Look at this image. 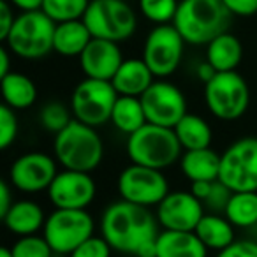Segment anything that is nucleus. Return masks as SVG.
Listing matches in <instances>:
<instances>
[{
  "label": "nucleus",
  "mask_w": 257,
  "mask_h": 257,
  "mask_svg": "<svg viewBox=\"0 0 257 257\" xmlns=\"http://www.w3.org/2000/svg\"><path fill=\"white\" fill-rule=\"evenodd\" d=\"M159 220L150 208L114 201L100 217V236L111 248L134 257H157Z\"/></svg>",
  "instance_id": "obj_1"
},
{
  "label": "nucleus",
  "mask_w": 257,
  "mask_h": 257,
  "mask_svg": "<svg viewBox=\"0 0 257 257\" xmlns=\"http://www.w3.org/2000/svg\"><path fill=\"white\" fill-rule=\"evenodd\" d=\"M231 16L222 0H182L173 25L187 44L206 46L217 36L227 32Z\"/></svg>",
  "instance_id": "obj_2"
},
{
  "label": "nucleus",
  "mask_w": 257,
  "mask_h": 257,
  "mask_svg": "<svg viewBox=\"0 0 257 257\" xmlns=\"http://www.w3.org/2000/svg\"><path fill=\"white\" fill-rule=\"evenodd\" d=\"M53 157L64 169L92 173L104 159V141L95 127L72 120L55 134Z\"/></svg>",
  "instance_id": "obj_3"
},
{
  "label": "nucleus",
  "mask_w": 257,
  "mask_h": 257,
  "mask_svg": "<svg viewBox=\"0 0 257 257\" xmlns=\"http://www.w3.org/2000/svg\"><path fill=\"white\" fill-rule=\"evenodd\" d=\"M125 152L133 164L161 171L180 162L183 155V148L176 138L175 128L155 123H145L136 133L127 136Z\"/></svg>",
  "instance_id": "obj_4"
},
{
  "label": "nucleus",
  "mask_w": 257,
  "mask_h": 257,
  "mask_svg": "<svg viewBox=\"0 0 257 257\" xmlns=\"http://www.w3.org/2000/svg\"><path fill=\"white\" fill-rule=\"evenodd\" d=\"M57 23L43 11H27L16 16L4 44L15 57L23 60H39L53 51Z\"/></svg>",
  "instance_id": "obj_5"
},
{
  "label": "nucleus",
  "mask_w": 257,
  "mask_h": 257,
  "mask_svg": "<svg viewBox=\"0 0 257 257\" xmlns=\"http://www.w3.org/2000/svg\"><path fill=\"white\" fill-rule=\"evenodd\" d=\"M206 109L220 121H236L250 106V88L239 72H217L204 85Z\"/></svg>",
  "instance_id": "obj_6"
},
{
  "label": "nucleus",
  "mask_w": 257,
  "mask_h": 257,
  "mask_svg": "<svg viewBox=\"0 0 257 257\" xmlns=\"http://www.w3.org/2000/svg\"><path fill=\"white\" fill-rule=\"evenodd\" d=\"M83 22L93 37L114 43L133 37L138 27L136 13L125 0H90Z\"/></svg>",
  "instance_id": "obj_7"
},
{
  "label": "nucleus",
  "mask_w": 257,
  "mask_h": 257,
  "mask_svg": "<svg viewBox=\"0 0 257 257\" xmlns=\"http://www.w3.org/2000/svg\"><path fill=\"white\" fill-rule=\"evenodd\" d=\"M95 222L86 210H67L55 208L46 217L43 236L55 253L69 255L83 241L93 236Z\"/></svg>",
  "instance_id": "obj_8"
},
{
  "label": "nucleus",
  "mask_w": 257,
  "mask_h": 257,
  "mask_svg": "<svg viewBox=\"0 0 257 257\" xmlns=\"http://www.w3.org/2000/svg\"><path fill=\"white\" fill-rule=\"evenodd\" d=\"M116 99L118 93L111 81L85 78L72 90V116L90 127H102L104 123L111 121V113Z\"/></svg>",
  "instance_id": "obj_9"
},
{
  "label": "nucleus",
  "mask_w": 257,
  "mask_h": 257,
  "mask_svg": "<svg viewBox=\"0 0 257 257\" xmlns=\"http://www.w3.org/2000/svg\"><path fill=\"white\" fill-rule=\"evenodd\" d=\"M218 180L232 192L257 190V138H239L225 148Z\"/></svg>",
  "instance_id": "obj_10"
},
{
  "label": "nucleus",
  "mask_w": 257,
  "mask_h": 257,
  "mask_svg": "<svg viewBox=\"0 0 257 257\" xmlns=\"http://www.w3.org/2000/svg\"><path fill=\"white\" fill-rule=\"evenodd\" d=\"M116 189L120 199L145 208L157 206L171 192L164 171L133 164V162L120 171L116 180Z\"/></svg>",
  "instance_id": "obj_11"
},
{
  "label": "nucleus",
  "mask_w": 257,
  "mask_h": 257,
  "mask_svg": "<svg viewBox=\"0 0 257 257\" xmlns=\"http://www.w3.org/2000/svg\"><path fill=\"white\" fill-rule=\"evenodd\" d=\"M185 41L173 23L155 25L145 39L143 60L155 78H168L180 67L185 51Z\"/></svg>",
  "instance_id": "obj_12"
},
{
  "label": "nucleus",
  "mask_w": 257,
  "mask_h": 257,
  "mask_svg": "<svg viewBox=\"0 0 257 257\" xmlns=\"http://www.w3.org/2000/svg\"><path fill=\"white\" fill-rule=\"evenodd\" d=\"M148 123L175 127L189 111L183 92L171 81L155 79L150 88L140 97Z\"/></svg>",
  "instance_id": "obj_13"
},
{
  "label": "nucleus",
  "mask_w": 257,
  "mask_h": 257,
  "mask_svg": "<svg viewBox=\"0 0 257 257\" xmlns=\"http://www.w3.org/2000/svg\"><path fill=\"white\" fill-rule=\"evenodd\" d=\"M57 175V159L44 152H27L9 168V183L23 194H39L50 189Z\"/></svg>",
  "instance_id": "obj_14"
},
{
  "label": "nucleus",
  "mask_w": 257,
  "mask_h": 257,
  "mask_svg": "<svg viewBox=\"0 0 257 257\" xmlns=\"http://www.w3.org/2000/svg\"><path fill=\"white\" fill-rule=\"evenodd\" d=\"M46 194L55 208L86 210L97 196V183L90 173L64 169L58 171Z\"/></svg>",
  "instance_id": "obj_15"
},
{
  "label": "nucleus",
  "mask_w": 257,
  "mask_h": 257,
  "mask_svg": "<svg viewBox=\"0 0 257 257\" xmlns=\"http://www.w3.org/2000/svg\"><path fill=\"white\" fill-rule=\"evenodd\" d=\"M204 204L190 190H171L155 206V217L162 229L169 231H196L203 218Z\"/></svg>",
  "instance_id": "obj_16"
},
{
  "label": "nucleus",
  "mask_w": 257,
  "mask_h": 257,
  "mask_svg": "<svg viewBox=\"0 0 257 257\" xmlns=\"http://www.w3.org/2000/svg\"><path fill=\"white\" fill-rule=\"evenodd\" d=\"M78 60L85 78L111 81L125 58L118 43L93 37L85 51L78 57Z\"/></svg>",
  "instance_id": "obj_17"
},
{
  "label": "nucleus",
  "mask_w": 257,
  "mask_h": 257,
  "mask_svg": "<svg viewBox=\"0 0 257 257\" xmlns=\"http://www.w3.org/2000/svg\"><path fill=\"white\" fill-rule=\"evenodd\" d=\"M154 81V72L150 71V67L143 58H127V60H123L118 67L116 74L111 79L118 95L128 97H141L150 88Z\"/></svg>",
  "instance_id": "obj_18"
},
{
  "label": "nucleus",
  "mask_w": 257,
  "mask_h": 257,
  "mask_svg": "<svg viewBox=\"0 0 257 257\" xmlns=\"http://www.w3.org/2000/svg\"><path fill=\"white\" fill-rule=\"evenodd\" d=\"M48 215L44 213L43 206L32 199H20L15 201L8 213L2 217L6 229L13 234L20 236H30L37 234L43 231L44 222Z\"/></svg>",
  "instance_id": "obj_19"
},
{
  "label": "nucleus",
  "mask_w": 257,
  "mask_h": 257,
  "mask_svg": "<svg viewBox=\"0 0 257 257\" xmlns=\"http://www.w3.org/2000/svg\"><path fill=\"white\" fill-rule=\"evenodd\" d=\"M208 252L196 231L164 229L159 232L157 257H208Z\"/></svg>",
  "instance_id": "obj_20"
},
{
  "label": "nucleus",
  "mask_w": 257,
  "mask_h": 257,
  "mask_svg": "<svg viewBox=\"0 0 257 257\" xmlns=\"http://www.w3.org/2000/svg\"><path fill=\"white\" fill-rule=\"evenodd\" d=\"M180 169L190 182H215L218 180L220 173V155L210 148H199V150H185L180 159Z\"/></svg>",
  "instance_id": "obj_21"
},
{
  "label": "nucleus",
  "mask_w": 257,
  "mask_h": 257,
  "mask_svg": "<svg viewBox=\"0 0 257 257\" xmlns=\"http://www.w3.org/2000/svg\"><path fill=\"white\" fill-rule=\"evenodd\" d=\"M206 60L217 72L236 71L243 60V44L234 34L224 32L206 44Z\"/></svg>",
  "instance_id": "obj_22"
},
{
  "label": "nucleus",
  "mask_w": 257,
  "mask_h": 257,
  "mask_svg": "<svg viewBox=\"0 0 257 257\" xmlns=\"http://www.w3.org/2000/svg\"><path fill=\"white\" fill-rule=\"evenodd\" d=\"M93 39L88 27L83 20H72V22L57 23L53 37V51L62 57H79Z\"/></svg>",
  "instance_id": "obj_23"
},
{
  "label": "nucleus",
  "mask_w": 257,
  "mask_h": 257,
  "mask_svg": "<svg viewBox=\"0 0 257 257\" xmlns=\"http://www.w3.org/2000/svg\"><path fill=\"white\" fill-rule=\"evenodd\" d=\"M0 92L4 104L16 111L29 109L37 100V86L23 72L11 71L8 76L0 78Z\"/></svg>",
  "instance_id": "obj_24"
},
{
  "label": "nucleus",
  "mask_w": 257,
  "mask_h": 257,
  "mask_svg": "<svg viewBox=\"0 0 257 257\" xmlns=\"http://www.w3.org/2000/svg\"><path fill=\"white\" fill-rule=\"evenodd\" d=\"M196 234L208 250L220 252L234 241V225L227 220L225 215L204 213L196 227Z\"/></svg>",
  "instance_id": "obj_25"
},
{
  "label": "nucleus",
  "mask_w": 257,
  "mask_h": 257,
  "mask_svg": "<svg viewBox=\"0 0 257 257\" xmlns=\"http://www.w3.org/2000/svg\"><path fill=\"white\" fill-rule=\"evenodd\" d=\"M173 128H175V134L182 145L183 152L211 147V141H213L211 125L199 114L187 113Z\"/></svg>",
  "instance_id": "obj_26"
},
{
  "label": "nucleus",
  "mask_w": 257,
  "mask_h": 257,
  "mask_svg": "<svg viewBox=\"0 0 257 257\" xmlns=\"http://www.w3.org/2000/svg\"><path fill=\"white\" fill-rule=\"evenodd\" d=\"M111 123L118 133L125 134V136H131L138 128L148 123L140 97L118 95L113 113H111Z\"/></svg>",
  "instance_id": "obj_27"
},
{
  "label": "nucleus",
  "mask_w": 257,
  "mask_h": 257,
  "mask_svg": "<svg viewBox=\"0 0 257 257\" xmlns=\"http://www.w3.org/2000/svg\"><path fill=\"white\" fill-rule=\"evenodd\" d=\"M224 215L234 227H257V190L232 192Z\"/></svg>",
  "instance_id": "obj_28"
},
{
  "label": "nucleus",
  "mask_w": 257,
  "mask_h": 257,
  "mask_svg": "<svg viewBox=\"0 0 257 257\" xmlns=\"http://www.w3.org/2000/svg\"><path fill=\"white\" fill-rule=\"evenodd\" d=\"M90 0H44L43 11L53 20L55 23L83 20Z\"/></svg>",
  "instance_id": "obj_29"
},
{
  "label": "nucleus",
  "mask_w": 257,
  "mask_h": 257,
  "mask_svg": "<svg viewBox=\"0 0 257 257\" xmlns=\"http://www.w3.org/2000/svg\"><path fill=\"white\" fill-rule=\"evenodd\" d=\"M74 120L72 111L60 100H50L39 111V125L51 134H58Z\"/></svg>",
  "instance_id": "obj_30"
},
{
  "label": "nucleus",
  "mask_w": 257,
  "mask_h": 257,
  "mask_svg": "<svg viewBox=\"0 0 257 257\" xmlns=\"http://www.w3.org/2000/svg\"><path fill=\"white\" fill-rule=\"evenodd\" d=\"M178 0H140V11L155 25L173 23L178 11Z\"/></svg>",
  "instance_id": "obj_31"
},
{
  "label": "nucleus",
  "mask_w": 257,
  "mask_h": 257,
  "mask_svg": "<svg viewBox=\"0 0 257 257\" xmlns=\"http://www.w3.org/2000/svg\"><path fill=\"white\" fill-rule=\"evenodd\" d=\"M9 248L13 252V257H53L55 253L46 238L39 234L20 236Z\"/></svg>",
  "instance_id": "obj_32"
},
{
  "label": "nucleus",
  "mask_w": 257,
  "mask_h": 257,
  "mask_svg": "<svg viewBox=\"0 0 257 257\" xmlns=\"http://www.w3.org/2000/svg\"><path fill=\"white\" fill-rule=\"evenodd\" d=\"M18 133L20 123L18 116H16V109L9 107L8 104H2L0 106V148L8 150L16 141Z\"/></svg>",
  "instance_id": "obj_33"
},
{
  "label": "nucleus",
  "mask_w": 257,
  "mask_h": 257,
  "mask_svg": "<svg viewBox=\"0 0 257 257\" xmlns=\"http://www.w3.org/2000/svg\"><path fill=\"white\" fill-rule=\"evenodd\" d=\"M111 245L102 236H90L86 241H83L76 250L69 253V257H111Z\"/></svg>",
  "instance_id": "obj_34"
},
{
  "label": "nucleus",
  "mask_w": 257,
  "mask_h": 257,
  "mask_svg": "<svg viewBox=\"0 0 257 257\" xmlns=\"http://www.w3.org/2000/svg\"><path fill=\"white\" fill-rule=\"evenodd\" d=\"M231 196H232V190L229 187H225L220 180H215L213 187H211L208 197L203 201V204L204 208L211 210V213H224Z\"/></svg>",
  "instance_id": "obj_35"
},
{
  "label": "nucleus",
  "mask_w": 257,
  "mask_h": 257,
  "mask_svg": "<svg viewBox=\"0 0 257 257\" xmlns=\"http://www.w3.org/2000/svg\"><path fill=\"white\" fill-rule=\"evenodd\" d=\"M215 257H257V243L246 239H234L229 246L217 252Z\"/></svg>",
  "instance_id": "obj_36"
},
{
  "label": "nucleus",
  "mask_w": 257,
  "mask_h": 257,
  "mask_svg": "<svg viewBox=\"0 0 257 257\" xmlns=\"http://www.w3.org/2000/svg\"><path fill=\"white\" fill-rule=\"evenodd\" d=\"M222 2L232 16L250 18L257 15V0H222Z\"/></svg>",
  "instance_id": "obj_37"
},
{
  "label": "nucleus",
  "mask_w": 257,
  "mask_h": 257,
  "mask_svg": "<svg viewBox=\"0 0 257 257\" xmlns=\"http://www.w3.org/2000/svg\"><path fill=\"white\" fill-rule=\"evenodd\" d=\"M15 8L9 0H2L0 2V41H6L9 36L13 25H15Z\"/></svg>",
  "instance_id": "obj_38"
},
{
  "label": "nucleus",
  "mask_w": 257,
  "mask_h": 257,
  "mask_svg": "<svg viewBox=\"0 0 257 257\" xmlns=\"http://www.w3.org/2000/svg\"><path fill=\"white\" fill-rule=\"evenodd\" d=\"M13 204H15V199H13V185L9 182H0V218L8 213Z\"/></svg>",
  "instance_id": "obj_39"
},
{
  "label": "nucleus",
  "mask_w": 257,
  "mask_h": 257,
  "mask_svg": "<svg viewBox=\"0 0 257 257\" xmlns=\"http://www.w3.org/2000/svg\"><path fill=\"white\" fill-rule=\"evenodd\" d=\"M213 182H206V180H199V182H190V192L197 197L199 201H204L210 194Z\"/></svg>",
  "instance_id": "obj_40"
},
{
  "label": "nucleus",
  "mask_w": 257,
  "mask_h": 257,
  "mask_svg": "<svg viewBox=\"0 0 257 257\" xmlns=\"http://www.w3.org/2000/svg\"><path fill=\"white\" fill-rule=\"evenodd\" d=\"M13 4V8L20 9L22 13H27V11H39L43 9V4L44 0H9Z\"/></svg>",
  "instance_id": "obj_41"
},
{
  "label": "nucleus",
  "mask_w": 257,
  "mask_h": 257,
  "mask_svg": "<svg viewBox=\"0 0 257 257\" xmlns=\"http://www.w3.org/2000/svg\"><path fill=\"white\" fill-rule=\"evenodd\" d=\"M215 74H217V71H215V67L208 60L201 62V64L196 67V76L204 83V85H206V83L210 81V79L213 78Z\"/></svg>",
  "instance_id": "obj_42"
},
{
  "label": "nucleus",
  "mask_w": 257,
  "mask_h": 257,
  "mask_svg": "<svg viewBox=\"0 0 257 257\" xmlns=\"http://www.w3.org/2000/svg\"><path fill=\"white\" fill-rule=\"evenodd\" d=\"M11 51L8 50V46L0 48V78H4L11 72Z\"/></svg>",
  "instance_id": "obj_43"
},
{
  "label": "nucleus",
  "mask_w": 257,
  "mask_h": 257,
  "mask_svg": "<svg viewBox=\"0 0 257 257\" xmlns=\"http://www.w3.org/2000/svg\"><path fill=\"white\" fill-rule=\"evenodd\" d=\"M0 257H13V252L9 246H4V248L0 250Z\"/></svg>",
  "instance_id": "obj_44"
}]
</instances>
